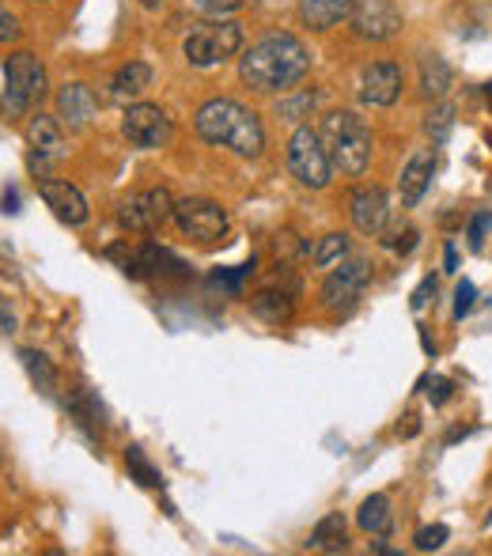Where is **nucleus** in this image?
Returning a JSON list of instances; mask_svg holds the SVG:
<instances>
[{"label":"nucleus","instance_id":"nucleus-36","mask_svg":"<svg viewBox=\"0 0 492 556\" xmlns=\"http://www.w3.org/2000/svg\"><path fill=\"white\" fill-rule=\"evenodd\" d=\"M420 382H428V397H432V405H447L451 402V394H455V382L451 379H440V375H436V379H420Z\"/></svg>","mask_w":492,"mask_h":556},{"label":"nucleus","instance_id":"nucleus-42","mask_svg":"<svg viewBox=\"0 0 492 556\" xmlns=\"http://www.w3.org/2000/svg\"><path fill=\"white\" fill-rule=\"evenodd\" d=\"M12 326H15V323H12V315H8V311L0 307V333H12Z\"/></svg>","mask_w":492,"mask_h":556},{"label":"nucleus","instance_id":"nucleus-5","mask_svg":"<svg viewBox=\"0 0 492 556\" xmlns=\"http://www.w3.org/2000/svg\"><path fill=\"white\" fill-rule=\"evenodd\" d=\"M288 170L300 186L307 190H326L333 178V163L323 148V137L311 125H295L292 140H288Z\"/></svg>","mask_w":492,"mask_h":556},{"label":"nucleus","instance_id":"nucleus-13","mask_svg":"<svg viewBox=\"0 0 492 556\" xmlns=\"http://www.w3.org/2000/svg\"><path fill=\"white\" fill-rule=\"evenodd\" d=\"M405 73L398 61H371L361 73V99L368 106H394L402 96Z\"/></svg>","mask_w":492,"mask_h":556},{"label":"nucleus","instance_id":"nucleus-41","mask_svg":"<svg viewBox=\"0 0 492 556\" xmlns=\"http://www.w3.org/2000/svg\"><path fill=\"white\" fill-rule=\"evenodd\" d=\"M420 344H425V352H428V356H436V341H432V337H428L425 326H420Z\"/></svg>","mask_w":492,"mask_h":556},{"label":"nucleus","instance_id":"nucleus-7","mask_svg":"<svg viewBox=\"0 0 492 556\" xmlns=\"http://www.w3.org/2000/svg\"><path fill=\"white\" fill-rule=\"evenodd\" d=\"M368 280H371V265L364 262V257H353V262L341 257V265L323 285V307L330 311V315H349V311H356V303L364 300Z\"/></svg>","mask_w":492,"mask_h":556},{"label":"nucleus","instance_id":"nucleus-4","mask_svg":"<svg viewBox=\"0 0 492 556\" xmlns=\"http://www.w3.org/2000/svg\"><path fill=\"white\" fill-rule=\"evenodd\" d=\"M239 50H243V27H239L236 20L198 23L182 42V53L193 68L224 65V61H231Z\"/></svg>","mask_w":492,"mask_h":556},{"label":"nucleus","instance_id":"nucleus-24","mask_svg":"<svg viewBox=\"0 0 492 556\" xmlns=\"http://www.w3.org/2000/svg\"><path fill=\"white\" fill-rule=\"evenodd\" d=\"M356 522H361L364 534H390V522H394V515H390V496H382V492H375L361 504V511H356Z\"/></svg>","mask_w":492,"mask_h":556},{"label":"nucleus","instance_id":"nucleus-34","mask_svg":"<svg viewBox=\"0 0 492 556\" xmlns=\"http://www.w3.org/2000/svg\"><path fill=\"white\" fill-rule=\"evenodd\" d=\"M198 4V12L213 15V20H220V15H231L236 8H243L247 0H193Z\"/></svg>","mask_w":492,"mask_h":556},{"label":"nucleus","instance_id":"nucleus-20","mask_svg":"<svg viewBox=\"0 0 492 556\" xmlns=\"http://www.w3.org/2000/svg\"><path fill=\"white\" fill-rule=\"evenodd\" d=\"M353 15V0H300V23L311 30H330Z\"/></svg>","mask_w":492,"mask_h":556},{"label":"nucleus","instance_id":"nucleus-37","mask_svg":"<svg viewBox=\"0 0 492 556\" xmlns=\"http://www.w3.org/2000/svg\"><path fill=\"white\" fill-rule=\"evenodd\" d=\"M15 38H20V20H15V15L8 12L4 4H0V46L15 42Z\"/></svg>","mask_w":492,"mask_h":556},{"label":"nucleus","instance_id":"nucleus-27","mask_svg":"<svg viewBox=\"0 0 492 556\" xmlns=\"http://www.w3.org/2000/svg\"><path fill=\"white\" fill-rule=\"evenodd\" d=\"M451 129H455V106L436 99V106L425 114V132L436 140V144H443V140L451 137Z\"/></svg>","mask_w":492,"mask_h":556},{"label":"nucleus","instance_id":"nucleus-2","mask_svg":"<svg viewBox=\"0 0 492 556\" xmlns=\"http://www.w3.org/2000/svg\"><path fill=\"white\" fill-rule=\"evenodd\" d=\"M193 129L205 144L216 148H231L243 160H254V155L265 152V129L262 117L254 111H247L236 99H209L205 106L193 117Z\"/></svg>","mask_w":492,"mask_h":556},{"label":"nucleus","instance_id":"nucleus-29","mask_svg":"<svg viewBox=\"0 0 492 556\" xmlns=\"http://www.w3.org/2000/svg\"><path fill=\"white\" fill-rule=\"evenodd\" d=\"M318 99H323V91H300V96H292V99H280L277 114L285 117V122H303V117H311V111L318 106Z\"/></svg>","mask_w":492,"mask_h":556},{"label":"nucleus","instance_id":"nucleus-31","mask_svg":"<svg viewBox=\"0 0 492 556\" xmlns=\"http://www.w3.org/2000/svg\"><path fill=\"white\" fill-rule=\"evenodd\" d=\"M447 538H451V530L443 527V522H436V527L417 530V538H413V549H417V553H436V549H443V545H447Z\"/></svg>","mask_w":492,"mask_h":556},{"label":"nucleus","instance_id":"nucleus-17","mask_svg":"<svg viewBox=\"0 0 492 556\" xmlns=\"http://www.w3.org/2000/svg\"><path fill=\"white\" fill-rule=\"evenodd\" d=\"M96 111H99V99L88 84H65L58 91V117L68 129H88Z\"/></svg>","mask_w":492,"mask_h":556},{"label":"nucleus","instance_id":"nucleus-32","mask_svg":"<svg viewBox=\"0 0 492 556\" xmlns=\"http://www.w3.org/2000/svg\"><path fill=\"white\" fill-rule=\"evenodd\" d=\"M420 242V231L417 227H398V231H390L387 239H382V247L394 250V254H413Z\"/></svg>","mask_w":492,"mask_h":556},{"label":"nucleus","instance_id":"nucleus-1","mask_svg":"<svg viewBox=\"0 0 492 556\" xmlns=\"http://www.w3.org/2000/svg\"><path fill=\"white\" fill-rule=\"evenodd\" d=\"M311 73V50L295 35H265L239 58V76L247 88L273 96L288 91Z\"/></svg>","mask_w":492,"mask_h":556},{"label":"nucleus","instance_id":"nucleus-30","mask_svg":"<svg viewBox=\"0 0 492 556\" xmlns=\"http://www.w3.org/2000/svg\"><path fill=\"white\" fill-rule=\"evenodd\" d=\"M254 257H250L247 265H239V269H231V273H213V277H209V288H224V292H231V295H239V288H243V280L247 277H254Z\"/></svg>","mask_w":492,"mask_h":556},{"label":"nucleus","instance_id":"nucleus-12","mask_svg":"<svg viewBox=\"0 0 492 556\" xmlns=\"http://www.w3.org/2000/svg\"><path fill=\"white\" fill-rule=\"evenodd\" d=\"M38 198L46 201V208H50L61 224H68V227L88 224V216H91L88 198H84L73 182H65V178H42V182H38Z\"/></svg>","mask_w":492,"mask_h":556},{"label":"nucleus","instance_id":"nucleus-28","mask_svg":"<svg viewBox=\"0 0 492 556\" xmlns=\"http://www.w3.org/2000/svg\"><path fill=\"white\" fill-rule=\"evenodd\" d=\"M345 254H349V235L333 231V235H326L315 250H311V262H315L318 269H330V265H338Z\"/></svg>","mask_w":492,"mask_h":556},{"label":"nucleus","instance_id":"nucleus-3","mask_svg":"<svg viewBox=\"0 0 492 556\" xmlns=\"http://www.w3.org/2000/svg\"><path fill=\"white\" fill-rule=\"evenodd\" d=\"M318 137H323V148L330 155L333 170H341L349 178H361L368 170L375 137H371V125L356 111H333L323 122Z\"/></svg>","mask_w":492,"mask_h":556},{"label":"nucleus","instance_id":"nucleus-10","mask_svg":"<svg viewBox=\"0 0 492 556\" xmlns=\"http://www.w3.org/2000/svg\"><path fill=\"white\" fill-rule=\"evenodd\" d=\"M122 132L133 148H163L175 132V122L163 106H152V103H137L129 106L122 117Z\"/></svg>","mask_w":492,"mask_h":556},{"label":"nucleus","instance_id":"nucleus-35","mask_svg":"<svg viewBox=\"0 0 492 556\" xmlns=\"http://www.w3.org/2000/svg\"><path fill=\"white\" fill-rule=\"evenodd\" d=\"M489 227H492V213H478V216H470V250H481L485 247V235H489Z\"/></svg>","mask_w":492,"mask_h":556},{"label":"nucleus","instance_id":"nucleus-33","mask_svg":"<svg viewBox=\"0 0 492 556\" xmlns=\"http://www.w3.org/2000/svg\"><path fill=\"white\" fill-rule=\"evenodd\" d=\"M474 303H478V288H474L470 280H458V288H455V318L470 315Z\"/></svg>","mask_w":492,"mask_h":556},{"label":"nucleus","instance_id":"nucleus-15","mask_svg":"<svg viewBox=\"0 0 492 556\" xmlns=\"http://www.w3.org/2000/svg\"><path fill=\"white\" fill-rule=\"evenodd\" d=\"M387 220H390V201L379 186H361L353 193V227L361 235H382L387 231Z\"/></svg>","mask_w":492,"mask_h":556},{"label":"nucleus","instance_id":"nucleus-23","mask_svg":"<svg viewBox=\"0 0 492 556\" xmlns=\"http://www.w3.org/2000/svg\"><path fill=\"white\" fill-rule=\"evenodd\" d=\"M307 549H315V553H345V549H349L345 519H341L338 511L326 515V519H318V527L311 530Z\"/></svg>","mask_w":492,"mask_h":556},{"label":"nucleus","instance_id":"nucleus-14","mask_svg":"<svg viewBox=\"0 0 492 556\" xmlns=\"http://www.w3.org/2000/svg\"><path fill=\"white\" fill-rule=\"evenodd\" d=\"M27 144H30V170L42 175L46 160H58L65 152V137H61V125L50 114H35L27 122Z\"/></svg>","mask_w":492,"mask_h":556},{"label":"nucleus","instance_id":"nucleus-19","mask_svg":"<svg viewBox=\"0 0 492 556\" xmlns=\"http://www.w3.org/2000/svg\"><path fill=\"white\" fill-rule=\"evenodd\" d=\"M65 409L73 413V420H76V428H80L88 440H99L103 435V428H106V413H103V402H99L91 390H84V387H76V390H68V397H65Z\"/></svg>","mask_w":492,"mask_h":556},{"label":"nucleus","instance_id":"nucleus-26","mask_svg":"<svg viewBox=\"0 0 492 556\" xmlns=\"http://www.w3.org/2000/svg\"><path fill=\"white\" fill-rule=\"evenodd\" d=\"M125 466H129V477L144 489H163V473L144 458L140 446H125Z\"/></svg>","mask_w":492,"mask_h":556},{"label":"nucleus","instance_id":"nucleus-8","mask_svg":"<svg viewBox=\"0 0 492 556\" xmlns=\"http://www.w3.org/2000/svg\"><path fill=\"white\" fill-rule=\"evenodd\" d=\"M175 205H178V201L171 198V190L155 186V190H144V193H133V198H125L122 208H118V220H122V227H129V231L152 235V231H160L167 220H175Z\"/></svg>","mask_w":492,"mask_h":556},{"label":"nucleus","instance_id":"nucleus-43","mask_svg":"<svg viewBox=\"0 0 492 556\" xmlns=\"http://www.w3.org/2000/svg\"><path fill=\"white\" fill-rule=\"evenodd\" d=\"M140 8H160V4H167V0H137Z\"/></svg>","mask_w":492,"mask_h":556},{"label":"nucleus","instance_id":"nucleus-22","mask_svg":"<svg viewBox=\"0 0 492 556\" xmlns=\"http://www.w3.org/2000/svg\"><path fill=\"white\" fill-rule=\"evenodd\" d=\"M447 91H451V65L440 53H425V58H420V96H425L428 103H436V99H443Z\"/></svg>","mask_w":492,"mask_h":556},{"label":"nucleus","instance_id":"nucleus-9","mask_svg":"<svg viewBox=\"0 0 492 556\" xmlns=\"http://www.w3.org/2000/svg\"><path fill=\"white\" fill-rule=\"evenodd\" d=\"M175 224L186 239L193 242H216L228 235V213L209 198H186L175 205Z\"/></svg>","mask_w":492,"mask_h":556},{"label":"nucleus","instance_id":"nucleus-6","mask_svg":"<svg viewBox=\"0 0 492 556\" xmlns=\"http://www.w3.org/2000/svg\"><path fill=\"white\" fill-rule=\"evenodd\" d=\"M46 96V68L35 53L20 50L4 61V106L8 114H27Z\"/></svg>","mask_w":492,"mask_h":556},{"label":"nucleus","instance_id":"nucleus-40","mask_svg":"<svg viewBox=\"0 0 492 556\" xmlns=\"http://www.w3.org/2000/svg\"><path fill=\"white\" fill-rule=\"evenodd\" d=\"M15 205H20V198H15V190H8L4 193V213H20Z\"/></svg>","mask_w":492,"mask_h":556},{"label":"nucleus","instance_id":"nucleus-18","mask_svg":"<svg viewBox=\"0 0 492 556\" xmlns=\"http://www.w3.org/2000/svg\"><path fill=\"white\" fill-rule=\"evenodd\" d=\"M250 315L262 318V323H269V326L292 323V315H295V292H288V288H280V285L262 288L257 295H250Z\"/></svg>","mask_w":492,"mask_h":556},{"label":"nucleus","instance_id":"nucleus-16","mask_svg":"<svg viewBox=\"0 0 492 556\" xmlns=\"http://www.w3.org/2000/svg\"><path fill=\"white\" fill-rule=\"evenodd\" d=\"M432 175H436V155L428 152V148L413 152L409 163H405V170H402V178H398V198H402V208L420 205V198H425L428 186H432Z\"/></svg>","mask_w":492,"mask_h":556},{"label":"nucleus","instance_id":"nucleus-38","mask_svg":"<svg viewBox=\"0 0 492 556\" xmlns=\"http://www.w3.org/2000/svg\"><path fill=\"white\" fill-rule=\"evenodd\" d=\"M432 295H436V280H432V277H425V280H420V285H417V292H413L409 307H413V311H425Z\"/></svg>","mask_w":492,"mask_h":556},{"label":"nucleus","instance_id":"nucleus-39","mask_svg":"<svg viewBox=\"0 0 492 556\" xmlns=\"http://www.w3.org/2000/svg\"><path fill=\"white\" fill-rule=\"evenodd\" d=\"M443 265H447V273L458 269V250H455V242H447V250H443Z\"/></svg>","mask_w":492,"mask_h":556},{"label":"nucleus","instance_id":"nucleus-25","mask_svg":"<svg viewBox=\"0 0 492 556\" xmlns=\"http://www.w3.org/2000/svg\"><path fill=\"white\" fill-rule=\"evenodd\" d=\"M20 364H23V371L30 375V382L42 390V397H58V371H53V364L42 356V352L23 349L20 352Z\"/></svg>","mask_w":492,"mask_h":556},{"label":"nucleus","instance_id":"nucleus-21","mask_svg":"<svg viewBox=\"0 0 492 556\" xmlns=\"http://www.w3.org/2000/svg\"><path fill=\"white\" fill-rule=\"evenodd\" d=\"M148 88H152V65H144V61H129V65H122L118 73L111 76V99L114 103L140 99Z\"/></svg>","mask_w":492,"mask_h":556},{"label":"nucleus","instance_id":"nucleus-11","mask_svg":"<svg viewBox=\"0 0 492 556\" xmlns=\"http://www.w3.org/2000/svg\"><path fill=\"white\" fill-rule=\"evenodd\" d=\"M349 23H353V35L364 42H390L405 20L390 0H361V4H353Z\"/></svg>","mask_w":492,"mask_h":556}]
</instances>
